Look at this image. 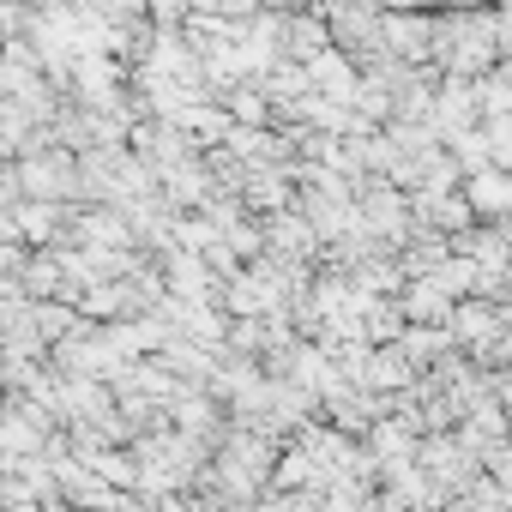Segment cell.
I'll return each mask as SVG.
<instances>
[{"label": "cell", "mask_w": 512, "mask_h": 512, "mask_svg": "<svg viewBox=\"0 0 512 512\" xmlns=\"http://www.w3.org/2000/svg\"><path fill=\"white\" fill-rule=\"evenodd\" d=\"M500 205H506V175H500V169H476V175H470V193H464V211L500 217Z\"/></svg>", "instance_id": "cell-1"}, {"label": "cell", "mask_w": 512, "mask_h": 512, "mask_svg": "<svg viewBox=\"0 0 512 512\" xmlns=\"http://www.w3.org/2000/svg\"><path fill=\"white\" fill-rule=\"evenodd\" d=\"M404 314H422V320H446V296H440V290L422 278V284L404 296Z\"/></svg>", "instance_id": "cell-2"}, {"label": "cell", "mask_w": 512, "mask_h": 512, "mask_svg": "<svg viewBox=\"0 0 512 512\" xmlns=\"http://www.w3.org/2000/svg\"><path fill=\"white\" fill-rule=\"evenodd\" d=\"M55 223H61V211H55V205H25L13 229H25V235H37V241H49V235H55Z\"/></svg>", "instance_id": "cell-3"}, {"label": "cell", "mask_w": 512, "mask_h": 512, "mask_svg": "<svg viewBox=\"0 0 512 512\" xmlns=\"http://www.w3.org/2000/svg\"><path fill=\"white\" fill-rule=\"evenodd\" d=\"M13 187H19V181H13L7 169H0V205H7V199H13Z\"/></svg>", "instance_id": "cell-4"}, {"label": "cell", "mask_w": 512, "mask_h": 512, "mask_svg": "<svg viewBox=\"0 0 512 512\" xmlns=\"http://www.w3.org/2000/svg\"><path fill=\"white\" fill-rule=\"evenodd\" d=\"M43 512H73V506H61V500H55V506H43Z\"/></svg>", "instance_id": "cell-5"}]
</instances>
